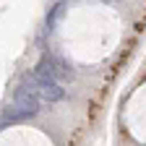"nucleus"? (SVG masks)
I'll use <instances>...</instances> for the list:
<instances>
[{
	"instance_id": "nucleus-2",
	"label": "nucleus",
	"mask_w": 146,
	"mask_h": 146,
	"mask_svg": "<svg viewBox=\"0 0 146 146\" xmlns=\"http://www.w3.org/2000/svg\"><path fill=\"white\" fill-rule=\"evenodd\" d=\"M31 76H34V84H36V94H39L44 102H60V99H65V89L58 81L42 76V73H31Z\"/></svg>"
},
{
	"instance_id": "nucleus-1",
	"label": "nucleus",
	"mask_w": 146,
	"mask_h": 146,
	"mask_svg": "<svg viewBox=\"0 0 146 146\" xmlns=\"http://www.w3.org/2000/svg\"><path fill=\"white\" fill-rule=\"evenodd\" d=\"M39 112V94H36V84L31 76V86H18L13 91V102L5 107V120L8 123H18V120H26L34 117Z\"/></svg>"
}]
</instances>
